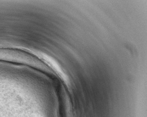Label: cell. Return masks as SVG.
Instances as JSON below:
<instances>
[{
    "mask_svg": "<svg viewBox=\"0 0 147 117\" xmlns=\"http://www.w3.org/2000/svg\"><path fill=\"white\" fill-rule=\"evenodd\" d=\"M0 58L42 67V63L36 57L32 54L19 50L0 49Z\"/></svg>",
    "mask_w": 147,
    "mask_h": 117,
    "instance_id": "1",
    "label": "cell"
}]
</instances>
